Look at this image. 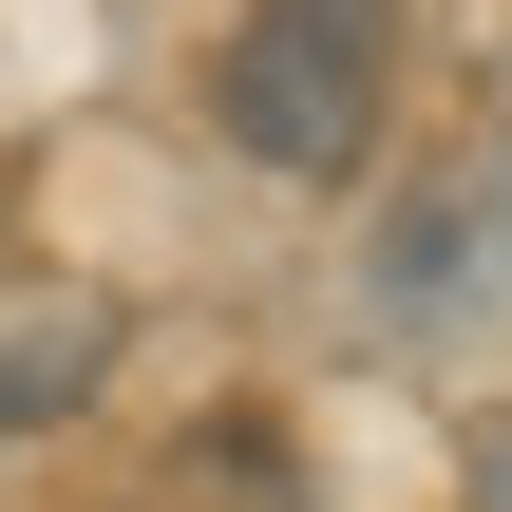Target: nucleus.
<instances>
[{
  "label": "nucleus",
  "instance_id": "nucleus-1",
  "mask_svg": "<svg viewBox=\"0 0 512 512\" xmlns=\"http://www.w3.org/2000/svg\"><path fill=\"white\" fill-rule=\"evenodd\" d=\"M380 0H247L228 19V57H209V114L266 152V171H361V133H380Z\"/></svg>",
  "mask_w": 512,
  "mask_h": 512
},
{
  "label": "nucleus",
  "instance_id": "nucleus-2",
  "mask_svg": "<svg viewBox=\"0 0 512 512\" xmlns=\"http://www.w3.org/2000/svg\"><path fill=\"white\" fill-rule=\"evenodd\" d=\"M95 380H114V304H19V323H0V437L76 418Z\"/></svg>",
  "mask_w": 512,
  "mask_h": 512
},
{
  "label": "nucleus",
  "instance_id": "nucleus-3",
  "mask_svg": "<svg viewBox=\"0 0 512 512\" xmlns=\"http://www.w3.org/2000/svg\"><path fill=\"white\" fill-rule=\"evenodd\" d=\"M475 512H512V418H494V437H475Z\"/></svg>",
  "mask_w": 512,
  "mask_h": 512
}]
</instances>
